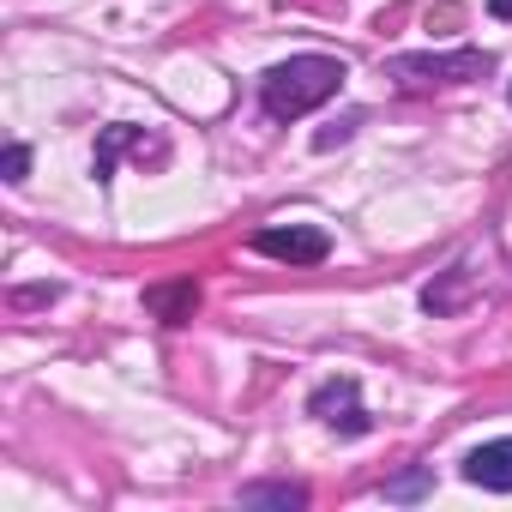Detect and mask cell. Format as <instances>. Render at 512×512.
<instances>
[{
  "instance_id": "1",
  "label": "cell",
  "mask_w": 512,
  "mask_h": 512,
  "mask_svg": "<svg viewBox=\"0 0 512 512\" xmlns=\"http://www.w3.org/2000/svg\"><path fill=\"white\" fill-rule=\"evenodd\" d=\"M338 85H344V61H332V55H296V61H284V67H272L260 79V103H266L272 121H296V115L320 109L326 97H338Z\"/></svg>"
},
{
  "instance_id": "2",
  "label": "cell",
  "mask_w": 512,
  "mask_h": 512,
  "mask_svg": "<svg viewBox=\"0 0 512 512\" xmlns=\"http://www.w3.org/2000/svg\"><path fill=\"white\" fill-rule=\"evenodd\" d=\"M386 73L404 79V85H470V79L488 73V55L482 49H458V55H398V61H386Z\"/></svg>"
},
{
  "instance_id": "3",
  "label": "cell",
  "mask_w": 512,
  "mask_h": 512,
  "mask_svg": "<svg viewBox=\"0 0 512 512\" xmlns=\"http://www.w3.org/2000/svg\"><path fill=\"white\" fill-rule=\"evenodd\" d=\"M253 247L272 253V260H290V266H320L332 253V235L314 229V223H272V229L253 235Z\"/></svg>"
},
{
  "instance_id": "4",
  "label": "cell",
  "mask_w": 512,
  "mask_h": 512,
  "mask_svg": "<svg viewBox=\"0 0 512 512\" xmlns=\"http://www.w3.org/2000/svg\"><path fill=\"white\" fill-rule=\"evenodd\" d=\"M308 410L326 422V428H338V434H368V410H362V398H356V380L344 374V380H326L314 398H308Z\"/></svg>"
},
{
  "instance_id": "5",
  "label": "cell",
  "mask_w": 512,
  "mask_h": 512,
  "mask_svg": "<svg viewBox=\"0 0 512 512\" xmlns=\"http://www.w3.org/2000/svg\"><path fill=\"white\" fill-rule=\"evenodd\" d=\"M464 476L488 494H512V440H488L464 458Z\"/></svg>"
},
{
  "instance_id": "6",
  "label": "cell",
  "mask_w": 512,
  "mask_h": 512,
  "mask_svg": "<svg viewBox=\"0 0 512 512\" xmlns=\"http://www.w3.org/2000/svg\"><path fill=\"white\" fill-rule=\"evenodd\" d=\"M145 308H151L163 326H187V320L199 314V284H193V278H181V284H151V290H145Z\"/></svg>"
},
{
  "instance_id": "7",
  "label": "cell",
  "mask_w": 512,
  "mask_h": 512,
  "mask_svg": "<svg viewBox=\"0 0 512 512\" xmlns=\"http://www.w3.org/2000/svg\"><path fill=\"white\" fill-rule=\"evenodd\" d=\"M127 145H133V151H145V157H163V145H157V139H139L133 127H109V133H103V145H97V163H91V169H97V181H109L115 151H127Z\"/></svg>"
},
{
  "instance_id": "8",
  "label": "cell",
  "mask_w": 512,
  "mask_h": 512,
  "mask_svg": "<svg viewBox=\"0 0 512 512\" xmlns=\"http://www.w3.org/2000/svg\"><path fill=\"white\" fill-rule=\"evenodd\" d=\"M241 506H308V494L290 482H266V488H241Z\"/></svg>"
},
{
  "instance_id": "9",
  "label": "cell",
  "mask_w": 512,
  "mask_h": 512,
  "mask_svg": "<svg viewBox=\"0 0 512 512\" xmlns=\"http://www.w3.org/2000/svg\"><path fill=\"white\" fill-rule=\"evenodd\" d=\"M350 133H356V115H344V121H332V127H320V133H314V151H332V145H344Z\"/></svg>"
},
{
  "instance_id": "10",
  "label": "cell",
  "mask_w": 512,
  "mask_h": 512,
  "mask_svg": "<svg viewBox=\"0 0 512 512\" xmlns=\"http://www.w3.org/2000/svg\"><path fill=\"white\" fill-rule=\"evenodd\" d=\"M422 482H428V470H410V476L386 482V494H392V500H410V494H422Z\"/></svg>"
},
{
  "instance_id": "11",
  "label": "cell",
  "mask_w": 512,
  "mask_h": 512,
  "mask_svg": "<svg viewBox=\"0 0 512 512\" xmlns=\"http://www.w3.org/2000/svg\"><path fill=\"white\" fill-rule=\"evenodd\" d=\"M0 163H7V181H25V169H31V151H25V145H7V157H0Z\"/></svg>"
},
{
  "instance_id": "12",
  "label": "cell",
  "mask_w": 512,
  "mask_h": 512,
  "mask_svg": "<svg viewBox=\"0 0 512 512\" xmlns=\"http://www.w3.org/2000/svg\"><path fill=\"white\" fill-rule=\"evenodd\" d=\"M488 13L494 19H512V0H488Z\"/></svg>"
}]
</instances>
